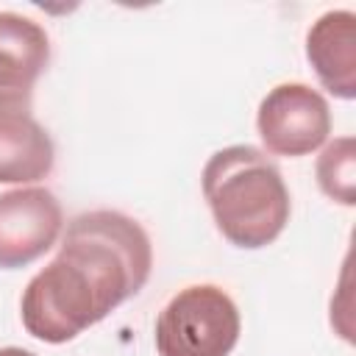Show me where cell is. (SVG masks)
Returning <instances> with one entry per match:
<instances>
[{"mask_svg":"<svg viewBox=\"0 0 356 356\" xmlns=\"http://www.w3.org/2000/svg\"><path fill=\"white\" fill-rule=\"evenodd\" d=\"M153 245L128 214L95 209L72 217L56 259L25 286L19 317L31 337L61 345L134 298L150 278Z\"/></svg>","mask_w":356,"mask_h":356,"instance_id":"1","label":"cell"},{"mask_svg":"<svg viewBox=\"0 0 356 356\" xmlns=\"http://www.w3.org/2000/svg\"><path fill=\"white\" fill-rule=\"evenodd\" d=\"M200 184L217 231L236 248H264L289 222L292 200L281 170L253 145H228L211 153Z\"/></svg>","mask_w":356,"mask_h":356,"instance_id":"2","label":"cell"},{"mask_svg":"<svg viewBox=\"0 0 356 356\" xmlns=\"http://www.w3.org/2000/svg\"><path fill=\"white\" fill-rule=\"evenodd\" d=\"M242 331L234 298L217 284L175 292L156 317L159 356H228Z\"/></svg>","mask_w":356,"mask_h":356,"instance_id":"3","label":"cell"},{"mask_svg":"<svg viewBox=\"0 0 356 356\" xmlns=\"http://www.w3.org/2000/svg\"><path fill=\"white\" fill-rule=\"evenodd\" d=\"M259 136L273 156H309L325 145L331 134L328 100L300 81L273 86L256 111Z\"/></svg>","mask_w":356,"mask_h":356,"instance_id":"4","label":"cell"},{"mask_svg":"<svg viewBox=\"0 0 356 356\" xmlns=\"http://www.w3.org/2000/svg\"><path fill=\"white\" fill-rule=\"evenodd\" d=\"M64 225L56 195L44 186L0 192V270H17L44 256Z\"/></svg>","mask_w":356,"mask_h":356,"instance_id":"5","label":"cell"},{"mask_svg":"<svg viewBox=\"0 0 356 356\" xmlns=\"http://www.w3.org/2000/svg\"><path fill=\"white\" fill-rule=\"evenodd\" d=\"M47 61V31L25 14L0 11V111H31L33 86Z\"/></svg>","mask_w":356,"mask_h":356,"instance_id":"6","label":"cell"},{"mask_svg":"<svg viewBox=\"0 0 356 356\" xmlns=\"http://www.w3.org/2000/svg\"><path fill=\"white\" fill-rule=\"evenodd\" d=\"M306 58L334 97H356V14L334 8L320 14L306 31Z\"/></svg>","mask_w":356,"mask_h":356,"instance_id":"7","label":"cell"},{"mask_svg":"<svg viewBox=\"0 0 356 356\" xmlns=\"http://www.w3.org/2000/svg\"><path fill=\"white\" fill-rule=\"evenodd\" d=\"M53 164V139L31 111H0V184H36Z\"/></svg>","mask_w":356,"mask_h":356,"instance_id":"8","label":"cell"},{"mask_svg":"<svg viewBox=\"0 0 356 356\" xmlns=\"http://www.w3.org/2000/svg\"><path fill=\"white\" fill-rule=\"evenodd\" d=\"M314 175L325 197L342 206H353L356 203V139L353 136L331 139L317 156Z\"/></svg>","mask_w":356,"mask_h":356,"instance_id":"9","label":"cell"},{"mask_svg":"<svg viewBox=\"0 0 356 356\" xmlns=\"http://www.w3.org/2000/svg\"><path fill=\"white\" fill-rule=\"evenodd\" d=\"M0 356H36L25 348H17V345H8V348H0Z\"/></svg>","mask_w":356,"mask_h":356,"instance_id":"10","label":"cell"}]
</instances>
